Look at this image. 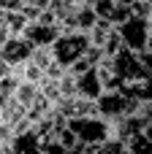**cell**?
I'll return each instance as SVG.
<instances>
[{
	"label": "cell",
	"instance_id": "2",
	"mask_svg": "<svg viewBox=\"0 0 152 154\" xmlns=\"http://www.w3.org/2000/svg\"><path fill=\"white\" fill-rule=\"evenodd\" d=\"M68 130L76 135L79 146H103L112 135V122L103 119L101 114H84V116H73L65 122Z\"/></svg>",
	"mask_w": 152,
	"mask_h": 154
},
{
	"label": "cell",
	"instance_id": "5",
	"mask_svg": "<svg viewBox=\"0 0 152 154\" xmlns=\"http://www.w3.org/2000/svg\"><path fill=\"white\" fill-rule=\"evenodd\" d=\"M114 27H117V35H120L125 49H131L133 54H141L147 49V43H150V19L147 16H133L131 14L128 19H122Z\"/></svg>",
	"mask_w": 152,
	"mask_h": 154
},
{
	"label": "cell",
	"instance_id": "8",
	"mask_svg": "<svg viewBox=\"0 0 152 154\" xmlns=\"http://www.w3.org/2000/svg\"><path fill=\"white\" fill-rule=\"evenodd\" d=\"M76 95L84 97V100H92V103L103 95V84H101V76H98V65L76 76Z\"/></svg>",
	"mask_w": 152,
	"mask_h": 154
},
{
	"label": "cell",
	"instance_id": "9",
	"mask_svg": "<svg viewBox=\"0 0 152 154\" xmlns=\"http://www.w3.org/2000/svg\"><path fill=\"white\" fill-rule=\"evenodd\" d=\"M8 149H11V154H44L41 138H38V133L33 127L30 130H22V133H14Z\"/></svg>",
	"mask_w": 152,
	"mask_h": 154
},
{
	"label": "cell",
	"instance_id": "17",
	"mask_svg": "<svg viewBox=\"0 0 152 154\" xmlns=\"http://www.w3.org/2000/svg\"><path fill=\"white\" fill-rule=\"evenodd\" d=\"M5 73H8V68H5V65H3V62H0V79H3V76H5Z\"/></svg>",
	"mask_w": 152,
	"mask_h": 154
},
{
	"label": "cell",
	"instance_id": "19",
	"mask_svg": "<svg viewBox=\"0 0 152 154\" xmlns=\"http://www.w3.org/2000/svg\"><path fill=\"white\" fill-rule=\"evenodd\" d=\"M144 3H150V5H152V0H144Z\"/></svg>",
	"mask_w": 152,
	"mask_h": 154
},
{
	"label": "cell",
	"instance_id": "11",
	"mask_svg": "<svg viewBox=\"0 0 152 154\" xmlns=\"http://www.w3.org/2000/svg\"><path fill=\"white\" fill-rule=\"evenodd\" d=\"M5 24H8V32L11 35H22L24 27L30 24V19H27L24 11H5Z\"/></svg>",
	"mask_w": 152,
	"mask_h": 154
},
{
	"label": "cell",
	"instance_id": "10",
	"mask_svg": "<svg viewBox=\"0 0 152 154\" xmlns=\"http://www.w3.org/2000/svg\"><path fill=\"white\" fill-rule=\"evenodd\" d=\"M92 8H95L98 19H103V22H109V24H120L122 19L131 16V11H128L125 5H120L117 0H92Z\"/></svg>",
	"mask_w": 152,
	"mask_h": 154
},
{
	"label": "cell",
	"instance_id": "15",
	"mask_svg": "<svg viewBox=\"0 0 152 154\" xmlns=\"http://www.w3.org/2000/svg\"><path fill=\"white\" fill-rule=\"evenodd\" d=\"M3 11H19V0H0Z\"/></svg>",
	"mask_w": 152,
	"mask_h": 154
},
{
	"label": "cell",
	"instance_id": "18",
	"mask_svg": "<svg viewBox=\"0 0 152 154\" xmlns=\"http://www.w3.org/2000/svg\"><path fill=\"white\" fill-rule=\"evenodd\" d=\"M52 3H68V0H52Z\"/></svg>",
	"mask_w": 152,
	"mask_h": 154
},
{
	"label": "cell",
	"instance_id": "13",
	"mask_svg": "<svg viewBox=\"0 0 152 154\" xmlns=\"http://www.w3.org/2000/svg\"><path fill=\"white\" fill-rule=\"evenodd\" d=\"M30 62H33V65H38L41 70H46V68L54 62V57H52V46H35V49H33Z\"/></svg>",
	"mask_w": 152,
	"mask_h": 154
},
{
	"label": "cell",
	"instance_id": "14",
	"mask_svg": "<svg viewBox=\"0 0 152 154\" xmlns=\"http://www.w3.org/2000/svg\"><path fill=\"white\" fill-rule=\"evenodd\" d=\"M139 60H141V65H144V68H147V70L152 73V49L141 51V54H139Z\"/></svg>",
	"mask_w": 152,
	"mask_h": 154
},
{
	"label": "cell",
	"instance_id": "12",
	"mask_svg": "<svg viewBox=\"0 0 152 154\" xmlns=\"http://www.w3.org/2000/svg\"><path fill=\"white\" fill-rule=\"evenodd\" d=\"M122 143H125V149L131 154H152V141L144 133H136V135H131V138L122 141Z\"/></svg>",
	"mask_w": 152,
	"mask_h": 154
},
{
	"label": "cell",
	"instance_id": "1",
	"mask_svg": "<svg viewBox=\"0 0 152 154\" xmlns=\"http://www.w3.org/2000/svg\"><path fill=\"white\" fill-rule=\"evenodd\" d=\"M112 68L117 76V89H122L136 103H150L152 100V73L141 65L139 54H133L131 49L122 46L112 57Z\"/></svg>",
	"mask_w": 152,
	"mask_h": 154
},
{
	"label": "cell",
	"instance_id": "6",
	"mask_svg": "<svg viewBox=\"0 0 152 154\" xmlns=\"http://www.w3.org/2000/svg\"><path fill=\"white\" fill-rule=\"evenodd\" d=\"M33 49H35V46H33L27 38H22V35H11V38L0 46V62L11 70V68L27 62V60L33 57Z\"/></svg>",
	"mask_w": 152,
	"mask_h": 154
},
{
	"label": "cell",
	"instance_id": "16",
	"mask_svg": "<svg viewBox=\"0 0 152 154\" xmlns=\"http://www.w3.org/2000/svg\"><path fill=\"white\" fill-rule=\"evenodd\" d=\"M141 133H144V135L152 141V122H147V125H144V130H141Z\"/></svg>",
	"mask_w": 152,
	"mask_h": 154
},
{
	"label": "cell",
	"instance_id": "7",
	"mask_svg": "<svg viewBox=\"0 0 152 154\" xmlns=\"http://www.w3.org/2000/svg\"><path fill=\"white\" fill-rule=\"evenodd\" d=\"M63 30L57 27V24H44V22H30L27 27H24V32H22V38H27L33 46H52L54 41H57V35H60Z\"/></svg>",
	"mask_w": 152,
	"mask_h": 154
},
{
	"label": "cell",
	"instance_id": "3",
	"mask_svg": "<svg viewBox=\"0 0 152 154\" xmlns=\"http://www.w3.org/2000/svg\"><path fill=\"white\" fill-rule=\"evenodd\" d=\"M90 35L87 32H79V30H65L57 35V41L52 43V57L60 68L71 70L87 51H90Z\"/></svg>",
	"mask_w": 152,
	"mask_h": 154
},
{
	"label": "cell",
	"instance_id": "4",
	"mask_svg": "<svg viewBox=\"0 0 152 154\" xmlns=\"http://www.w3.org/2000/svg\"><path fill=\"white\" fill-rule=\"evenodd\" d=\"M136 108H139V103L133 97H128L122 89H103V95L95 100V114H101L109 122L125 119V116L136 114Z\"/></svg>",
	"mask_w": 152,
	"mask_h": 154
}]
</instances>
